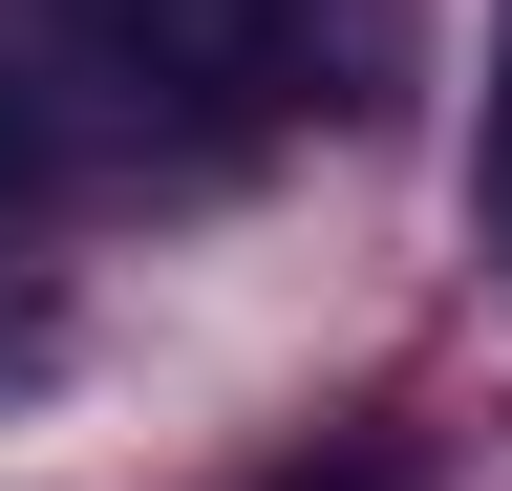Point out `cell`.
I'll return each instance as SVG.
<instances>
[{"mask_svg":"<svg viewBox=\"0 0 512 491\" xmlns=\"http://www.w3.org/2000/svg\"><path fill=\"white\" fill-rule=\"evenodd\" d=\"M470 193H491V257H512V65H491V150H470Z\"/></svg>","mask_w":512,"mask_h":491,"instance_id":"3","label":"cell"},{"mask_svg":"<svg viewBox=\"0 0 512 491\" xmlns=\"http://www.w3.org/2000/svg\"><path fill=\"white\" fill-rule=\"evenodd\" d=\"M86 43V86H128L150 129H278L342 43V0H43Z\"/></svg>","mask_w":512,"mask_h":491,"instance_id":"1","label":"cell"},{"mask_svg":"<svg viewBox=\"0 0 512 491\" xmlns=\"http://www.w3.org/2000/svg\"><path fill=\"white\" fill-rule=\"evenodd\" d=\"M43 321V129L0 107V342Z\"/></svg>","mask_w":512,"mask_h":491,"instance_id":"2","label":"cell"}]
</instances>
